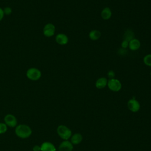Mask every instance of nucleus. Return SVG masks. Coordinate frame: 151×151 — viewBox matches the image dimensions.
Here are the masks:
<instances>
[{"label": "nucleus", "instance_id": "1", "mask_svg": "<svg viewBox=\"0 0 151 151\" xmlns=\"http://www.w3.org/2000/svg\"><path fill=\"white\" fill-rule=\"evenodd\" d=\"M32 132L31 128L27 124H20L15 128V134L21 139L28 138L32 134Z\"/></svg>", "mask_w": 151, "mask_h": 151}, {"label": "nucleus", "instance_id": "2", "mask_svg": "<svg viewBox=\"0 0 151 151\" xmlns=\"http://www.w3.org/2000/svg\"><path fill=\"white\" fill-rule=\"evenodd\" d=\"M57 133L59 137L64 140H68L72 136L71 130L65 125H59L57 128Z\"/></svg>", "mask_w": 151, "mask_h": 151}, {"label": "nucleus", "instance_id": "3", "mask_svg": "<svg viewBox=\"0 0 151 151\" xmlns=\"http://www.w3.org/2000/svg\"><path fill=\"white\" fill-rule=\"evenodd\" d=\"M41 71L35 67L29 68L26 72L27 77L32 81L38 80L41 78Z\"/></svg>", "mask_w": 151, "mask_h": 151}, {"label": "nucleus", "instance_id": "4", "mask_svg": "<svg viewBox=\"0 0 151 151\" xmlns=\"http://www.w3.org/2000/svg\"><path fill=\"white\" fill-rule=\"evenodd\" d=\"M107 86L108 87L109 90L114 92L119 91L122 87L120 81L116 78L109 79Z\"/></svg>", "mask_w": 151, "mask_h": 151}, {"label": "nucleus", "instance_id": "5", "mask_svg": "<svg viewBox=\"0 0 151 151\" xmlns=\"http://www.w3.org/2000/svg\"><path fill=\"white\" fill-rule=\"evenodd\" d=\"M42 32L45 37H51L55 34V27L52 23H47L44 25Z\"/></svg>", "mask_w": 151, "mask_h": 151}, {"label": "nucleus", "instance_id": "6", "mask_svg": "<svg viewBox=\"0 0 151 151\" xmlns=\"http://www.w3.org/2000/svg\"><path fill=\"white\" fill-rule=\"evenodd\" d=\"M4 123L9 127H15L17 126V119L16 117L12 114H7L4 118Z\"/></svg>", "mask_w": 151, "mask_h": 151}, {"label": "nucleus", "instance_id": "7", "mask_svg": "<svg viewBox=\"0 0 151 151\" xmlns=\"http://www.w3.org/2000/svg\"><path fill=\"white\" fill-rule=\"evenodd\" d=\"M127 107L132 112H137L140 108V104L139 102L135 99L132 98L128 100L127 101Z\"/></svg>", "mask_w": 151, "mask_h": 151}, {"label": "nucleus", "instance_id": "8", "mask_svg": "<svg viewBox=\"0 0 151 151\" xmlns=\"http://www.w3.org/2000/svg\"><path fill=\"white\" fill-rule=\"evenodd\" d=\"M55 40L58 44L61 45H64L68 42L69 39L66 34L64 33H59L55 36Z\"/></svg>", "mask_w": 151, "mask_h": 151}, {"label": "nucleus", "instance_id": "9", "mask_svg": "<svg viewBox=\"0 0 151 151\" xmlns=\"http://www.w3.org/2000/svg\"><path fill=\"white\" fill-rule=\"evenodd\" d=\"M73 145L70 141L63 140L58 146V151H73Z\"/></svg>", "mask_w": 151, "mask_h": 151}, {"label": "nucleus", "instance_id": "10", "mask_svg": "<svg viewBox=\"0 0 151 151\" xmlns=\"http://www.w3.org/2000/svg\"><path fill=\"white\" fill-rule=\"evenodd\" d=\"M141 43L140 41L137 38H133L130 41H129L128 48L132 51H137L140 47Z\"/></svg>", "mask_w": 151, "mask_h": 151}, {"label": "nucleus", "instance_id": "11", "mask_svg": "<svg viewBox=\"0 0 151 151\" xmlns=\"http://www.w3.org/2000/svg\"><path fill=\"white\" fill-rule=\"evenodd\" d=\"M108 80L105 77H99L95 82V86L98 89H102L106 87L107 85Z\"/></svg>", "mask_w": 151, "mask_h": 151}, {"label": "nucleus", "instance_id": "12", "mask_svg": "<svg viewBox=\"0 0 151 151\" xmlns=\"http://www.w3.org/2000/svg\"><path fill=\"white\" fill-rule=\"evenodd\" d=\"M40 146L41 151H56L55 146L50 142H44Z\"/></svg>", "mask_w": 151, "mask_h": 151}, {"label": "nucleus", "instance_id": "13", "mask_svg": "<svg viewBox=\"0 0 151 151\" xmlns=\"http://www.w3.org/2000/svg\"><path fill=\"white\" fill-rule=\"evenodd\" d=\"M112 15V12L109 7H104L101 11L100 16L104 20L109 19Z\"/></svg>", "mask_w": 151, "mask_h": 151}, {"label": "nucleus", "instance_id": "14", "mask_svg": "<svg viewBox=\"0 0 151 151\" xmlns=\"http://www.w3.org/2000/svg\"><path fill=\"white\" fill-rule=\"evenodd\" d=\"M101 35V33L99 30L92 29L88 33V37L92 41L98 40Z\"/></svg>", "mask_w": 151, "mask_h": 151}, {"label": "nucleus", "instance_id": "15", "mask_svg": "<svg viewBox=\"0 0 151 151\" xmlns=\"http://www.w3.org/2000/svg\"><path fill=\"white\" fill-rule=\"evenodd\" d=\"M70 138H71L70 142L73 145L80 144L83 140V136L81 135V134L78 133H74L73 135L71 136Z\"/></svg>", "mask_w": 151, "mask_h": 151}, {"label": "nucleus", "instance_id": "16", "mask_svg": "<svg viewBox=\"0 0 151 151\" xmlns=\"http://www.w3.org/2000/svg\"><path fill=\"white\" fill-rule=\"evenodd\" d=\"M134 34L133 31H132L131 29H127L124 32V34L123 35V40L130 41L131 40L134 38Z\"/></svg>", "mask_w": 151, "mask_h": 151}, {"label": "nucleus", "instance_id": "17", "mask_svg": "<svg viewBox=\"0 0 151 151\" xmlns=\"http://www.w3.org/2000/svg\"><path fill=\"white\" fill-rule=\"evenodd\" d=\"M143 62L145 65L151 67V54H146L143 58Z\"/></svg>", "mask_w": 151, "mask_h": 151}, {"label": "nucleus", "instance_id": "18", "mask_svg": "<svg viewBox=\"0 0 151 151\" xmlns=\"http://www.w3.org/2000/svg\"><path fill=\"white\" fill-rule=\"evenodd\" d=\"M8 129V126L5 124V123H0V134L6 133Z\"/></svg>", "mask_w": 151, "mask_h": 151}, {"label": "nucleus", "instance_id": "19", "mask_svg": "<svg viewBox=\"0 0 151 151\" xmlns=\"http://www.w3.org/2000/svg\"><path fill=\"white\" fill-rule=\"evenodd\" d=\"M107 77L109 78V79H111V78H115V76H116V74H115V72L112 70H109L107 73Z\"/></svg>", "mask_w": 151, "mask_h": 151}, {"label": "nucleus", "instance_id": "20", "mask_svg": "<svg viewBox=\"0 0 151 151\" xmlns=\"http://www.w3.org/2000/svg\"><path fill=\"white\" fill-rule=\"evenodd\" d=\"M4 15H10L12 12V10L11 9V7H9V6H6L5 7L4 9Z\"/></svg>", "mask_w": 151, "mask_h": 151}, {"label": "nucleus", "instance_id": "21", "mask_svg": "<svg viewBox=\"0 0 151 151\" xmlns=\"http://www.w3.org/2000/svg\"><path fill=\"white\" fill-rule=\"evenodd\" d=\"M128 47H129V41L123 40L121 42V48L126 49L127 48H128Z\"/></svg>", "mask_w": 151, "mask_h": 151}, {"label": "nucleus", "instance_id": "22", "mask_svg": "<svg viewBox=\"0 0 151 151\" xmlns=\"http://www.w3.org/2000/svg\"><path fill=\"white\" fill-rule=\"evenodd\" d=\"M119 54H120V55H125L126 53H127V50L126 49H124V48H121L119 50V51H118Z\"/></svg>", "mask_w": 151, "mask_h": 151}, {"label": "nucleus", "instance_id": "23", "mask_svg": "<svg viewBox=\"0 0 151 151\" xmlns=\"http://www.w3.org/2000/svg\"><path fill=\"white\" fill-rule=\"evenodd\" d=\"M33 151H41V146L39 145H35L32 147Z\"/></svg>", "mask_w": 151, "mask_h": 151}, {"label": "nucleus", "instance_id": "24", "mask_svg": "<svg viewBox=\"0 0 151 151\" xmlns=\"http://www.w3.org/2000/svg\"><path fill=\"white\" fill-rule=\"evenodd\" d=\"M4 13L3 9L0 8V21L4 18Z\"/></svg>", "mask_w": 151, "mask_h": 151}, {"label": "nucleus", "instance_id": "25", "mask_svg": "<svg viewBox=\"0 0 151 151\" xmlns=\"http://www.w3.org/2000/svg\"><path fill=\"white\" fill-rule=\"evenodd\" d=\"M150 77H151V71H150Z\"/></svg>", "mask_w": 151, "mask_h": 151}]
</instances>
